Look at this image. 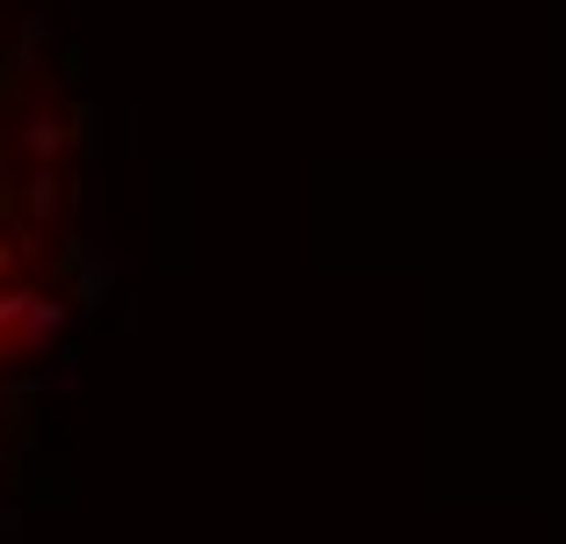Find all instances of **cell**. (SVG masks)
<instances>
[{
    "label": "cell",
    "mask_w": 566,
    "mask_h": 544,
    "mask_svg": "<svg viewBox=\"0 0 566 544\" xmlns=\"http://www.w3.org/2000/svg\"><path fill=\"white\" fill-rule=\"evenodd\" d=\"M59 327H66V305H51V297H36V305H30V320L15 327V342H22V348H44Z\"/></svg>",
    "instance_id": "6da1fadb"
},
{
    "label": "cell",
    "mask_w": 566,
    "mask_h": 544,
    "mask_svg": "<svg viewBox=\"0 0 566 544\" xmlns=\"http://www.w3.org/2000/svg\"><path fill=\"white\" fill-rule=\"evenodd\" d=\"M59 146H66V132H59V124H30V153H36V160H51Z\"/></svg>",
    "instance_id": "7a4b0ae2"
},
{
    "label": "cell",
    "mask_w": 566,
    "mask_h": 544,
    "mask_svg": "<svg viewBox=\"0 0 566 544\" xmlns=\"http://www.w3.org/2000/svg\"><path fill=\"white\" fill-rule=\"evenodd\" d=\"M51 203H59V181L36 175V181H30V211H51Z\"/></svg>",
    "instance_id": "3957f363"
}]
</instances>
